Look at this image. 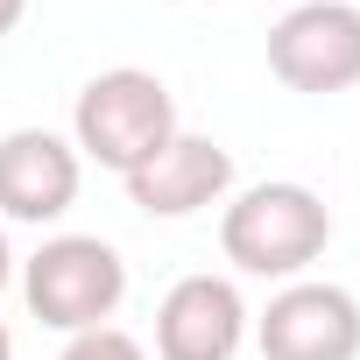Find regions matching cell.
<instances>
[{"label": "cell", "mask_w": 360, "mask_h": 360, "mask_svg": "<svg viewBox=\"0 0 360 360\" xmlns=\"http://www.w3.org/2000/svg\"><path fill=\"white\" fill-rule=\"evenodd\" d=\"M176 134V99H169V85L155 78V71H134V64H120V71H99L85 92H78V106H71V148L78 155H92L99 169H113V176H134L148 155H162Z\"/></svg>", "instance_id": "6da1fadb"}, {"label": "cell", "mask_w": 360, "mask_h": 360, "mask_svg": "<svg viewBox=\"0 0 360 360\" xmlns=\"http://www.w3.org/2000/svg\"><path fill=\"white\" fill-rule=\"evenodd\" d=\"M332 240V212L318 191L304 184H255L226 205L219 219V248L240 276H269V283H297Z\"/></svg>", "instance_id": "7a4b0ae2"}, {"label": "cell", "mask_w": 360, "mask_h": 360, "mask_svg": "<svg viewBox=\"0 0 360 360\" xmlns=\"http://www.w3.org/2000/svg\"><path fill=\"white\" fill-rule=\"evenodd\" d=\"M22 297L43 325L57 332H92L120 311L127 297V262L99 240V233H57L29 255L22 269Z\"/></svg>", "instance_id": "3957f363"}, {"label": "cell", "mask_w": 360, "mask_h": 360, "mask_svg": "<svg viewBox=\"0 0 360 360\" xmlns=\"http://www.w3.org/2000/svg\"><path fill=\"white\" fill-rule=\"evenodd\" d=\"M269 71L290 92H353L360 85V8L304 0L269 29Z\"/></svg>", "instance_id": "277c9868"}, {"label": "cell", "mask_w": 360, "mask_h": 360, "mask_svg": "<svg viewBox=\"0 0 360 360\" xmlns=\"http://www.w3.org/2000/svg\"><path fill=\"white\" fill-rule=\"evenodd\" d=\"M262 360H360V304L339 283H283L255 325Z\"/></svg>", "instance_id": "5b68a950"}, {"label": "cell", "mask_w": 360, "mask_h": 360, "mask_svg": "<svg viewBox=\"0 0 360 360\" xmlns=\"http://www.w3.org/2000/svg\"><path fill=\"white\" fill-rule=\"evenodd\" d=\"M78 205V148L50 127L0 134V212L22 226H50Z\"/></svg>", "instance_id": "8992f818"}, {"label": "cell", "mask_w": 360, "mask_h": 360, "mask_svg": "<svg viewBox=\"0 0 360 360\" xmlns=\"http://www.w3.org/2000/svg\"><path fill=\"white\" fill-rule=\"evenodd\" d=\"M248 339V304L226 276H184L155 304V360H233Z\"/></svg>", "instance_id": "52a82bcc"}, {"label": "cell", "mask_w": 360, "mask_h": 360, "mask_svg": "<svg viewBox=\"0 0 360 360\" xmlns=\"http://www.w3.org/2000/svg\"><path fill=\"white\" fill-rule=\"evenodd\" d=\"M120 184H127L134 212H148V219H191V212L226 198L233 155L219 141H205V134H176L162 155H148L134 176H120Z\"/></svg>", "instance_id": "ba28073f"}, {"label": "cell", "mask_w": 360, "mask_h": 360, "mask_svg": "<svg viewBox=\"0 0 360 360\" xmlns=\"http://www.w3.org/2000/svg\"><path fill=\"white\" fill-rule=\"evenodd\" d=\"M57 360H148L120 325H92V332H71V346L57 353Z\"/></svg>", "instance_id": "9c48e42d"}, {"label": "cell", "mask_w": 360, "mask_h": 360, "mask_svg": "<svg viewBox=\"0 0 360 360\" xmlns=\"http://www.w3.org/2000/svg\"><path fill=\"white\" fill-rule=\"evenodd\" d=\"M22 15H29V0H0V36H15Z\"/></svg>", "instance_id": "30bf717a"}, {"label": "cell", "mask_w": 360, "mask_h": 360, "mask_svg": "<svg viewBox=\"0 0 360 360\" xmlns=\"http://www.w3.org/2000/svg\"><path fill=\"white\" fill-rule=\"evenodd\" d=\"M8 276H15V255H8V233H0V290H8Z\"/></svg>", "instance_id": "8fae6325"}, {"label": "cell", "mask_w": 360, "mask_h": 360, "mask_svg": "<svg viewBox=\"0 0 360 360\" xmlns=\"http://www.w3.org/2000/svg\"><path fill=\"white\" fill-rule=\"evenodd\" d=\"M0 360H15V332L8 325H0Z\"/></svg>", "instance_id": "7c38bea8"}]
</instances>
